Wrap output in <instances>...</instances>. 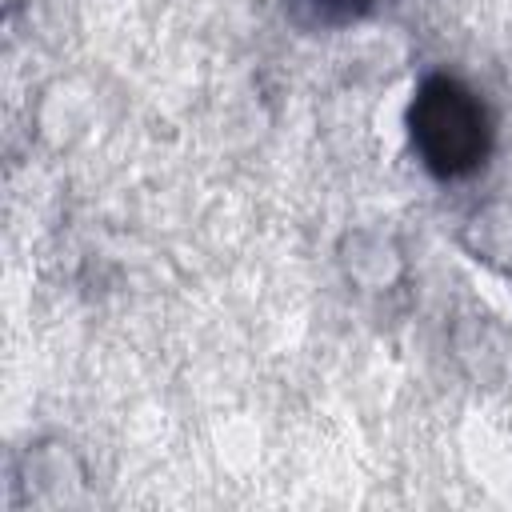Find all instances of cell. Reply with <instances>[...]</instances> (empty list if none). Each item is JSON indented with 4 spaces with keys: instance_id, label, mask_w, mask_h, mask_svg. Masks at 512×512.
<instances>
[{
    "instance_id": "cell-1",
    "label": "cell",
    "mask_w": 512,
    "mask_h": 512,
    "mask_svg": "<svg viewBox=\"0 0 512 512\" xmlns=\"http://www.w3.org/2000/svg\"><path fill=\"white\" fill-rule=\"evenodd\" d=\"M408 128L424 168L440 180L476 172L492 144V128L480 96L452 76H428L416 88L408 108Z\"/></svg>"
},
{
    "instance_id": "cell-2",
    "label": "cell",
    "mask_w": 512,
    "mask_h": 512,
    "mask_svg": "<svg viewBox=\"0 0 512 512\" xmlns=\"http://www.w3.org/2000/svg\"><path fill=\"white\" fill-rule=\"evenodd\" d=\"M372 0H292V12L308 24H320V28H340V24H352L368 12Z\"/></svg>"
}]
</instances>
